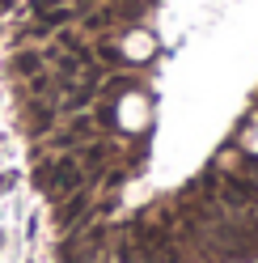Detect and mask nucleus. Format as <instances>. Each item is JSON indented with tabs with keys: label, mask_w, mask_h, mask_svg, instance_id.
<instances>
[{
	"label": "nucleus",
	"mask_w": 258,
	"mask_h": 263,
	"mask_svg": "<svg viewBox=\"0 0 258 263\" xmlns=\"http://www.w3.org/2000/svg\"><path fill=\"white\" fill-rule=\"evenodd\" d=\"M38 183L51 195H68V191H76L80 183H85V170H80L76 157H59L55 166H42L38 170Z\"/></svg>",
	"instance_id": "nucleus-1"
},
{
	"label": "nucleus",
	"mask_w": 258,
	"mask_h": 263,
	"mask_svg": "<svg viewBox=\"0 0 258 263\" xmlns=\"http://www.w3.org/2000/svg\"><path fill=\"white\" fill-rule=\"evenodd\" d=\"M13 72L17 77H38L42 72V55L38 51H22L17 60H13Z\"/></svg>",
	"instance_id": "nucleus-2"
},
{
	"label": "nucleus",
	"mask_w": 258,
	"mask_h": 263,
	"mask_svg": "<svg viewBox=\"0 0 258 263\" xmlns=\"http://www.w3.org/2000/svg\"><path fill=\"white\" fill-rule=\"evenodd\" d=\"M80 212H85V195H72L68 204H59V208H55V225H72Z\"/></svg>",
	"instance_id": "nucleus-3"
},
{
	"label": "nucleus",
	"mask_w": 258,
	"mask_h": 263,
	"mask_svg": "<svg viewBox=\"0 0 258 263\" xmlns=\"http://www.w3.org/2000/svg\"><path fill=\"white\" fill-rule=\"evenodd\" d=\"M98 55H102L106 64H119V60H123V55H119V47H110V43H102V47H98Z\"/></svg>",
	"instance_id": "nucleus-4"
},
{
	"label": "nucleus",
	"mask_w": 258,
	"mask_h": 263,
	"mask_svg": "<svg viewBox=\"0 0 258 263\" xmlns=\"http://www.w3.org/2000/svg\"><path fill=\"white\" fill-rule=\"evenodd\" d=\"M55 5H63V0H34V13H42V9H55Z\"/></svg>",
	"instance_id": "nucleus-5"
}]
</instances>
